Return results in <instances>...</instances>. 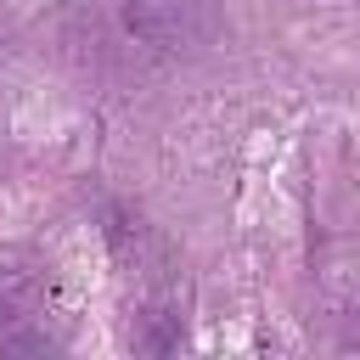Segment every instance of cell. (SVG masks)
I'll list each match as a JSON object with an SVG mask.
<instances>
[]
</instances>
